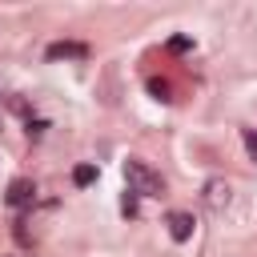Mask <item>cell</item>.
Instances as JSON below:
<instances>
[{"mask_svg": "<svg viewBox=\"0 0 257 257\" xmlns=\"http://www.w3.org/2000/svg\"><path fill=\"white\" fill-rule=\"evenodd\" d=\"M124 181H128V193H137V197H161L165 193L161 173L149 161H141V157H128L124 161Z\"/></svg>", "mask_w": 257, "mask_h": 257, "instance_id": "1", "label": "cell"}, {"mask_svg": "<svg viewBox=\"0 0 257 257\" xmlns=\"http://www.w3.org/2000/svg\"><path fill=\"white\" fill-rule=\"evenodd\" d=\"M201 201H205V209H209L213 217H221V213L229 209V201H233V189H229V181H225V177H213V181H205V189H201Z\"/></svg>", "mask_w": 257, "mask_h": 257, "instance_id": "2", "label": "cell"}, {"mask_svg": "<svg viewBox=\"0 0 257 257\" xmlns=\"http://www.w3.org/2000/svg\"><path fill=\"white\" fill-rule=\"evenodd\" d=\"M4 201H8L12 209H24V205L36 201V185H32L28 177H16V181L8 185V193H4Z\"/></svg>", "mask_w": 257, "mask_h": 257, "instance_id": "3", "label": "cell"}, {"mask_svg": "<svg viewBox=\"0 0 257 257\" xmlns=\"http://www.w3.org/2000/svg\"><path fill=\"white\" fill-rule=\"evenodd\" d=\"M165 225H169V237H173V241H189V237H193V229H197L193 213H181V209H177V213H169V221H165Z\"/></svg>", "mask_w": 257, "mask_h": 257, "instance_id": "4", "label": "cell"}, {"mask_svg": "<svg viewBox=\"0 0 257 257\" xmlns=\"http://www.w3.org/2000/svg\"><path fill=\"white\" fill-rule=\"evenodd\" d=\"M48 56H52V60H60V56H64V60H80V56H88V48H84V44H68V40H64V44H52V48H48Z\"/></svg>", "mask_w": 257, "mask_h": 257, "instance_id": "5", "label": "cell"}, {"mask_svg": "<svg viewBox=\"0 0 257 257\" xmlns=\"http://www.w3.org/2000/svg\"><path fill=\"white\" fill-rule=\"evenodd\" d=\"M92 181H96V165H76V169H72V185H76V189H88Z\"/></svg>", "mask_w": 257, "mask_h": 257, "instance_id": "6", "label": "cell"}, {"mask_svg": "<svg viewBox=\"0 0 257 257\" xmlns=\"http://www.w3.org/2000/svg\"><path fill=\"white\" fill-rule=\"evenodd\" d=\"M241 141H245V149H249V157L257 161V133H253V128H245V137H241Z\"/></svg>", "mask_w": 257, "mask_h": 257, "instance_id": "7", "label": "cell"}, {"mask_svg": "<svg viewBox=\"0 0 257 257\" xmlns=\"http://www.w3.org/2000/svg\"><path fill=\"white\" fill-rule=\"evenodd\" d=\"M149 88L157 92V100H169V84L165 80H149Z\"/></svg>", "mask_w": 257, "mask_h": 257, "instance_id": "8", "label": "cell"}, {"mask_svg": "<svg viewBox=\"0 0 257 257\" xmlns=\"http://www.w3.org/2000/svg\"><path fill=\"white\" fill-rule=\"evenodd\" d=\"M185 48H189V36H173L169 40V52H185Z\"/></svg>", "mask_w": 257, "mask_h": 257, "instance_id": "9", "label": "cell"}, {"mask_svg": "<svg viewBox=\"0 0 257 257\" xmlns=\"http://www.w3.org/2000/svg\"><path fill=\"white\" fill-rule=\"evenodd\" d=\"M124 213H128V217L137 213V193H128V197H124Z\"/></svg>", "mask_w": 257, "mask_h": 257, "instance_id": "10", "label": "cell"}]
</instances>
